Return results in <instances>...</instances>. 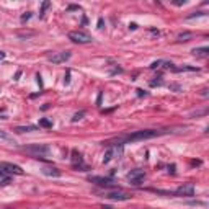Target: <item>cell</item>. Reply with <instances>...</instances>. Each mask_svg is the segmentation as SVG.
I'll list each match as a JSON object with an SVG mask.
<instances>
[{
	"instance_id": "6da1fadb",
	"label": "cell",
	"mask_w": 209,
	"mask_h": 209,
	"mask_svg": "<svg viewBox=\"0 0 209 209\" xmlns=\"http://www.w3.org/2000/svg\"><path fill=\"white\" fill-rule=\"evenodd\" d=\"M160 131H154V129H144V131H136L132 134L124 137V142H139V141H145V139H152L160 136Z\"/></svg>"
},
{
	"instance_id": "7a4b0ae2",
	"label": "cell",
	"mask_w": 209,
	"mask_h": 209,
	"mask_svg": "<svg viewBox=\"0 0 209 209\" xmlns=\"http://www.w3.org/2000/svg\"><path fill=\"white\" fill-rule=\"evenodd\" d=\"M69 39H72L74 43H79V44H87V43H92V36L87 34L85 31H70Z\"/></svg>"
},
{
	"instance_id": "3957f363",
	"label": "cell",
	"mask_w": 209,
	"mask_h": 209,
	"mask_svg": "<svg viewBox=\"0 0 209 209\" xmlns=\"http://www.w3.org/2000/svg\"><path fill=\"white\" fill-rule=\"evenodd\" d=\"M88 181L90 183H95L101 188H116L115 181L111 178H106V176H88Z\"/></svg>"
},
{
	"instance_id": "277c9868",
	"label": "cell",
	"mask_w": 209,
	"mask_h": 209,
	"mask_svg": "<svg viewBox=\"0 0 209 209\" xmlns=\"http://www.w3.org/2000/svg\"><path fill=\"white\" fill-rule=\"evenodd\" d=\"M25 150H26L28 154H33L36 159H39L41 155L48 154V152H49V147H48V145H41V144H34V145H26V147H25Z\"/></svg>"
},
{
	"instance_id": "5b68a950",
	"label": "cell",
	"mask_w": 209,
	"mask_h": 209,
	"mask_svg": "<svg viewBox=\"0 0 209 209\" xmlns=\"http://www.w3.org/2000/svg\"><path fill=\"white\" fill-rule=\"evenodd\" d=\"M0 170L3 173H11V175H23L21 167L15 165V163H8V162H0Z\"/></svg>"
},
{
	"instance_id": "8992f818",
	"label": "cell",
	"mask_w": 209,
	"mask_h": 209,
	"mask_svg": "<svg viewBox=\"0 0 209 209\" xmlns=\"http://www.w3.org/2000/svg\"><path fill=\"white\" fill-rule=\"evenodd\" d=\"M106 199H111V201H128L131 199V194L129 193H124V191H108L105 194Z\"/></svg>"
},
{
	"instance_id": "52a82bcc",
	"label": "cell",
	"mask_w": 209,
	"mask_h": 209,
	"mask_svg": "<svg viewBox=\"0 0 209 209\" xmlns=\"http://www.w3.org/2000/svg\"><path fill=\"white\" fill-rule=\"evenodd\" d=\"M128 178H129V181H131V185H141L142 183V180L145 178V173L142 172V170H132V172H129L128 173Z\"/></svg>"
},
{
	"instance_id": "ba28073f",
	"label": "cell",
	"mask_w": 209,
	"mask_h": 209,
	"mask_svg": "<svg viewBox=\"0 0 209 209\" xmlns=\"http://www.w3.org/2000/svg\"><path fill=\"white\" fill-rule=\"evenodd\" d=\"M175 196H188V198H191V196H194V186L191 185V183H188V185H183L180 186L176 191H173Z\"/></svg>"
},
{
	"instance_id": "9c48e42d",
	"label": "cell",
	"mask_w": 209,
	"mask_h": 209,
	"mask_svg": "<svg viewBox=\"0 0 209 209\" xmlns=\"http://www.w3.org/2000/svg\"><path fill=\"white\" fill-rule=\"evenodd\" d=\"M70 59V52L69 51H64V52H56L52 56H49V61L52 64H61V62H66Z\"/></svg>"
},
{
	"instance_id": "30bf717a",
	"label": "cell",
	"mask_w": 209,
	"mask_h": 209,
	"mask_svg": "<svg viewBox=\"0 0 209 209\" xmlns=\"http://www.w3.org/2000/svg\"><path fill=\"white\" fill-rule=\"evenodd\" d=\"M43 173L44 175H48V176H61V170L57 168H51V167H46V168H43Z\"/></svg>"
},
{
	"instance_id": "8fae6325",
	"label": "cell",
	"mask_w": 209,
	"mask_h": 209,
	"mask_svg": "<svg viewBox=\"0 0 209 209\" xmlns=\"http://www.w3.org/2000/svg\"><path fill=\"white\" fill-rule=\"evenodd\" d=\"M72 163L75 167L77 165H82V163H84V159H82V155L79 154L77 150H72Z\"/></svg>"
},
{
	"instance_id": "7c38bea8",
	"label": "cell",
	"mask_w": 209,
	"mask_h": 209,
	"mask_svg": "<svg viewBox=\"0 0 209 209\" xmlns=\"http://www.w3.org/2000/svg\"><path fill=\"white\" fill-rule=\"evenodd\" d=\"M113 155H115V147H111V149L106 150V154L103 157V163H110L113 160Z\"/></svg>"
},
{
	"instance_id": "4fadbf2b",
	"label": "cell",
	"mask_w": 209,
	"mask_h": 209,
	"mask_svg": "<svg viewBox=\"0 0 209 209\" xmlns=\"http://www.w3.org/2000/svg\"><path fill=\"white\" fill-rule=\"evenodd\" d=\"M207 52H209V48H194L193 49V54L194 56H207Z\"/></svg>"
},
{
	"instance_id": "5bb4252c",
	"label": "cell",
	"mask_w": 209,
	"mask_h": 209,
	"mask_svg": "<svg viewBox=\"0 0 209 209\" xmlns=\"http://www.w3.org/2000/svg\"><path fill=\"white\" fill-rule=\"evenodd\" d=\"M36 129H38L36 126H20V128H16L15 131L21 134V132H30V131H36Z\"/></svg>"
},
{
	"instance_id": "9a60e30c",
	"label": "cell",
	"mask_w": 209,
	"mask_h": 209,
	"mask_svg": "<svg viewBox=\"0 0 209 209\" xmlns=\"http://www.w3.org/2000/svg\"><path fill=\"white\" fill-rule=\"evenodd\" d=\"M0 137H2V139H5V141H8V142H13V144H15V139H13V136H10L8 132H5V131H2V129H0Z\"/></svg>"
},
{
	"instance_id": "2e32d148",
	"label": "cell",
	"mask_w": 209,
	"mask_h": 209,
	"mask_svg": "<svg viewBox=\"0 0 209 209\" xmlns=\"http://www.w3.org/2000/svg\"><path fill=\"white\" fill-rule=\"evenodd\" d=\"M39 126L41 128H52V123L49 121V119H46V118H43V119H39Z\"/></svg>"
},
{
	"instance_id": "e0dca14e",
	"label": "cell",
	"mask_w": 209,
	"mask_h": 209,
	"mask_svg": "<svg viewBox=\"0 0 209 209\" xmlns=\"http://www.w3.org/2000/svg\"><path fill=\"white\" fill-rule=\"evenodd\" d=\"M36 33L34 31H18V36L20 38H30V36H34Z\"/></svg>"
},
{
	"instance_id": "ac0fdd59",
	"label": "cell",
	"mask_w": 209,
	"mask_h": 209,
	"mask_svg": "<svg viewBox=\"0 0 209 209\" xmlns=\"http://www.w3.org/2000/svg\"><path fill=\"white\" fill-rule=\"evenodd\" d=\"M49 5H51V2H48V0H46V2H43V5H41V10H39V13H41V15L44 13V11H46V8L49 7Z\"/></svg>"
},
{
	"instance_id": "d6986e66",
	"label": "cell",
	"mask_w": 209,
	"mask_h": 209,
	"mask_svg": "<svg viewBox=\"0 0 209 209\" xmlns=\"http://www.w3.org/2000/svg\"><path fill=\"white\" fill-rule=\"evenodd\" d=\"M186 38H191V33H183L178 36V41H186Z\"/></svg>"
},
{
	"instance_id": "ffe728a7",
	"label": "cell",
	"mask_w": 209,
	"mask_h": 209,
	"mask_svg": "<svg viewBox=\"0 0 209 209\" xmlns=\"http://www.w3.org/2000/svg\"><path fill=\"white\" fill-rule=\"evenodd\" d=\"M85 115V111H80V113H77V115H75L74 118H72V121L75 123V121H79V119H82V116Z\"/></svg>"
},
{
	"instance_id": "44dd1931",
	"label": "cell",
	"mask_w": 209,
	"mask_h": 209,
	"mask_svg": "<svg viewBox=\"0 0 209 209\" xmlns=\"http://www.w3.org/2000/svg\"><path fill=\"white\" fill-rule=\"evenodd\" d=\"M162 62H163V61H155V62H152V64H150V69H157V67H160V66H162Z\"/></svg>"
},
{
	"instance_id": "7402d4cb",
	"label": "cell",
	"mask_w": 209,
	"mask_h": 209,
	"mask_svg": "<svg viewBox=\"0 0 209 209\" xmlns=\"http://www.w3.org/2000/svg\"><path fill=\"white\" fill-rule=\"evenodd\" d=\"M30 18H31V13H30V11H26L25 15H21V23H25L26 20H30Z\"/></svg>"
},
{
	"instance_id": "603a6c76",
	"label": "cell",
	"mask_w": 209,
	"mask_h": 209,
	"mask_svg": "<svg viewBox=\"0 0 209 209\" xmlns=\"http://www.w3.org/2000/svg\"><path fill=\"white\" fill-rule=\"evenodd\" d=\"M137 97H147V92H144V90H141V88H137Z\"/></svg>"
},
{
	"instance_id": "cb8c5ba5",
	"label": "cell",
	"mask_w": 209,
	"mask_h": 209,
	"mask_svg": "<svg viewBox=\"0 0 209 209\" xmlns=\"http://www.w3.org/2000/svg\"><path fill=\"white\" fill-rule=\"evenodd\" d=\"M72 10H80V7H79V5H69L67 11H72Z\"/></svg>"
},
{
	"instance_id": "d4e9b609",
	"label": "cell",
	"mask_w": 209,
	"mask_h": 209,
	"mask_svg": "<svg viewBox=\"0 0 209 209\" xmlns=\"http://www.w3.org/2000/svg\"><path fill=\"white\" fill-rule=\"evenodd\" d=\"M69 82H70V70H67L66 79H64V84H69Z\"/></svg>"
},
{
	"instance_id": "484cf974",
	"label": "cell",
	"mask_w": 209,
	"mask_h": 209,
	"mask_svg": "<svg viewBox=\"0 0 209 209\" xmlns=\"http://www.w3.org/2000/svg\"><path fill=\"white\" fill-rule=\"evenodd\" d=\"M204 15V11H196V13H193V15H189L188 18H194V16H202Z\"/></svg>"
},
{
	"instance_id": "4316f807",
	"label": "cell",
	"mask_w": 209,
	"mask_h": 209,
	"mask_svg": "<svg viewBox=\"0 0 209 209\" xmlns=\"http://www.w3.org/2000/svg\"><path fill=\"white\" fill-rule=\"evenodd\" d=\"M150 85H152V87H155V85H162V80H160V79H159V80H152V82H150Z\"/></svg>"
},
{
	"instance_id": "83f0119b",
	"label": "cell",
	"mask_w": 209,
	"mask_h": 209,
	"mask_svg": "<svg viewBox=\"0 0 209 209\" xmlns=\"http://www.w3.org/2000/svg\"><path fill=\"white\" fill-rule=\"evenodd\" d=\"M36 79H38V84H39V87H43V80H41V75H39V74L36 75Z\"/></svg>"
},
{
	"instance_id": "f1b7e54d",
	"label": "cell",
	"mask_w": 209,
	"mask_h": 209,
	"mask_svg": "<svg viewBox=\"0 0 209 209\" xmlns=\"http://www.w3.org/2000/svg\"><path fill=\"white\" fill-rule=\"evenodd\" d=\"M98 28H100V30L103 28V18H100V20H98Z\"/></svg>"
},
{
	"instance_id": "f546056e",
	"label": "cell",
	"mask_w": 209,
	"mask_h": 209,
	"mask_svg": "<svg viewBox=\"0 0 209 209\" xmlns=\"http://www.w3.org/2000/svg\"><path fill=\"white\" fill-rule=\"evenodd\" d=\"M201 95H202V97H207V88H204V90H201Z\"/></svg>"
},
{
	"instance_id": "4dcf8cb0",
	"label": "cell",
	"mask_w": 209,
	"mask_h": 209,
	"mask_svg": "<svg viewBox=\"0 0 209 209\" xmlns=\"http://www.w3.org/2000/svg\"><path fill=\"white\" fill-rule=\"evenodd\" d=\"M20 75H21V70H18V72L15 74V80H18V79H20Z\"/></svg>"
},
{
	"instance_id": "1f68e13d",
	"label": "cell",
	"mask_w": 209,
	"mask_h": 209,
	"mask_svg": "<svg viewBox=\"0 0 209 209\" xmlns=\"http://www.w3.org/2000/svg\"><path fill=\"white\" fill-rule=\"evenodd\" d=\"M8 183H10V180H8V178H5L2 183H0V185H8Z\"/></svg>"
},
{
	"instance_id": "d6a6232c",
	"label": "cell",
	"mask_w": 209,
	"mask_h": 209,
	"mask_svg": "<svg viewBox=\"0 0 209 209\" xmlns=\"http://www.w3.org/2000/svg\"><path fill=\"white\" fill-rule=\"evenodd\" d=\"M129 28H131V30H136V28H137V25H136V23H131V25H129Z\"/></svg>"
},
{
	"instance_id": "836d02e7",
	"label": "cell",
	"mask_w": 209,
	"mask_h": 209,
	"mask_svg": "<svg viewBox=\"0 0 209 209\" xmlns=\"http://www.w3.org/2000/svg\"><path fill=\"white\" fill-rule=\"evenodd\" d=\"M175 5H185V0H183V2H181V0H178V2H173Z\"/></svg>"
},
{
	"instance_id": "e575fe53",
	"label": "cell",
	"mask_w": 209,
	"mask_h": 209,
	"mask_svg": "<svg viewBox=\"0 0 209 209\" xmlns=\"http://www.w3.org/2000/svg\"><path fill=\"white\" fill-rule=\"evenodd\" d=\"M168 170H170L172 173H175V165H170V167H168Z\"/></svg>"
},
{
	"instance_id": "d590c367",
	"label": "cell",
	"mask_w": 209,
	"mask_h": 209,
	"mask_svg": "<svg viewBox=\"0 0 209 209\" xmlns=\"http://www.w3.org/2000/svg\"><path fill=\"white\" fill-rule=\"evenodd\" d=\"M5 57V52H3V51H0V59H3Z\"/></svg>"
},
{
	"instance_id": "8d00e7d4",
	"label": "cell",
	"mask_w": 209,
	"mask_h": 209,
	"mask_svg": "<svg viewBox=\"0 0 209 209\" xmlns=\"http://www.w3.org/2000/svg\"><path fill=\"white\" fill-rule=\"evenodd\" d=\"M0 176H3V172H2V170H0Z\"/></svg>"
},
{
	"instance_id": "74e56055",
	"label": "cell",
	"mask_w": 209,
	"mask_h": 209,
	"mask_svg": "<svg viewBox=\"0 0 209 209\" xmlns=\"http://www.w3.org/2000/svg\"><path fill=\"white\" fill-rule=\"evenodd\" d=\"M7 209H10V207H7Z\"/></svg>"
}]
</instances>
